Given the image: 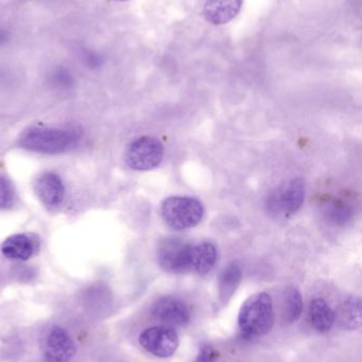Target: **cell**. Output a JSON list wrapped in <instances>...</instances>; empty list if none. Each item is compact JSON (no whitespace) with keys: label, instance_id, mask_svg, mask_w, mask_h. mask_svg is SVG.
<instances>
[{"label":"cell","instance_id":"cell-3","mask_svg":"<svg viewBox=\"0 0 362 362\" xmlns=\"http://www.w3.org/2000/svg\"><path fill=\"white\" fill-rule=\"evenodd\" d=\"M77 137L72 132L60 129H35L21 138V146L32 152L59 154L72 148Z\"/></svg>","mask_w":362,"mask_h":362},{"label":"cell","instance_id":"cell-16","mask_svg":"<svg viewBox=\"0 0 362 362\" xmlns=\"http://www.w3.org/2000/svg\"><path fill=\"white\" fill-rule=\"evenodd\" d=\"M324 215L336 225H344L353 216L352 206L341 199L329 200L324 206Z\"/></svg>","mask_w":362,"mask_h":362},{"label":"cell","instance_id":"cell-7","mask_svg":"<svg viewBox=\"0 0 362 362\" xmlns=\"http://www.w3.org/2000/svg\"><path fill=\"white\" fill-rule=\"evenodd\" d=\"M191 247L178 240H166L159 249V265L171 274L191 272Z\"/></svg>","mask_w":362,"mask_h":362},{"label":"cell","instance_id":"cell-8","mask_svg":"<svg viewBox=\"0 0 362 362\" xmlns=\"http://www.w3.org/2000/svg\"><path fill=\"white\" fill-rule=\"evenodd\" d=\"M76 354V344L66 329L55 327L47 334L44 356L47 362H69Z\"/></svg>","mask_w":362,"mask_h":362},{"label":"cell","instance_id":"cell-6","mask_svg":"<svg viewBox=\"0 0 362 362\" xmlns=\"http://www.w3.org/2000/svg\"><path fill=\"white\" fill-rule=\"evenodd\" d=\"M140 344L154 356L168 358L178 350L179 336L172 327H150L140 334Z\"/></svg>","mask_w":362,"mask_h":362},{"label":"cell","instance_id":"cell-1","mask_svg":"<svg viewBox=\"0 0 362 362\" xmlns=\"http://www.w3.org/2000/svg\"><path fill=\"white\" fill-rule=\"evenodd\" d=\"M238 325L247 335H267L274 325L271 297L266 293L251 296L240 308Z\"/></svg>","mask_w":362,"mask_h":362},{"label":"cell","instance_id":"cell-5","mask_svg":"<svg viewBox=\"0 0 362 362\" xmlns=\"http://www.w3.org/2000/svg\"><path fill=\"white\" fill-rule=\"evenodd\" d=\"M164 146L157 138L140 137L129 144L125 153L127 165L135 171H150L161 165Z\"/></svg>","mask_w":362,"mask_h":362},{"label":"cell","instance_id":"cell-10","mask_svg":"<svg viewBox=\"0 0 362 362\" xmlns=\"http://www.w3.org/2000/svg\"><path fill=\"white\" fill-rule=\"evenodd\" d=\"M244 0H204L202 15L214 25L231 23L242 11Z\"/></svg>","mask_w":362,"mask_h":362},{"label":"cell","instance_id":"cell-11","mask_svg":"<svg viewBox=\"0 0 362 362\" xmlns=\"http://www.w3.org/2000/svg\"><path fill=\"white\" fill-rule=\"evenodd\" d=\"M35 193L45 206L57 208L63 202L65 187L57 174L45 173L36 180Z\"/></svg>","mask_w":362,"mask_h":362},{"label":"cell","instance_id":"cell-17","mask_svg":"<svg viewBox=\"0 0 362 362\" xmlns=\"http://www.w3.org/2000/svg\"><path fill=\"white\" fill-rule=\"evenodd\" d=\"M302 308H303V301H302L301 293L298 289L289 288L285 295V321L288 323H293L301 316Z\"/></svg>","mask_w":362,"mask_h":362},{"label":"cell","instance_id":"cell-14","mask_svg":"<svg viewBox=\"0 0 362 362\" xmlns=\"http://www.w3.org/2000/svg\"><path fill=\"white\" fill-rule=\"evenodd\" d=\"M310 317L315 329L321 333L331 331L335 322V313L322 299H315L310 303Z\"/></svg>","mask_w":362,"mask_h":362},{"label":"cell","instance_id":"cell-9","mask_svg":"<svg viewBox=\"0 0 362 362\" xmlns=\"http://www.w3.org/2000/svg\"><path fill=\"white\" fill-rule=\"evenodd\" d=\"M153 316L171 327H183L191 319L188 308L182 300L164 297L153 306Z\"/></svg>","mask_w":362,"mask_h":362},{"label":"cell","instance_id":"cell-12","mask_svg":"<svg viewBox=\"0 0 362 362\" xmlns=\"http://www.w3.org/2000/svg\"><path fill=\"white\" fill-rule=\"evenodd\" d=\"M217 261V249L212 243L204 242L191 247V272L196 274H208Z\"/></svg>","mask_w":362,"mask_h":362},{"label":"cell","instance_id":"cell-15","mask_svg":"<svg viewBox=\"0 0 362 362\" xmlns=\"http://www.w3.org/2000/svg\"><path fill=\"white\" fill-rule=\"evenodd\" d=\"M242 268L237 264H231L221 272L219 291L223 300H227V298L233 295L242 281Z\"/></svg>","mask_w":362,"mask_h":362},{"label":"cell","instance_id":"cell-18","mask_svg":"<svg viewBox=\"0 0 362 362\" xmlns=\"http://www.w3.org/2000/svg\"><path fill=\"white\" fill-rule=\"evenodd\" d=\"M14 200V189L6 178L0 177V208L10 206Z\"/></svg>","mask_w":362,"mask_h":362},{"label":"cell","instance_id":"cell-2","mask_svg":"<svg viewBox=\"0 0 362 362\" xmlns=\"http://www.w3.org/2000/svg\"><path fill=\"white\" fill-rule=\"evenodd\" d=\"M162 217L172 229L186 230L199 225L204 208L200 200L189 196H170L161 206Z\"/></svg>","mask_w":362,"mask_h":362},{"label":"cell","instance_id":"cell-13","mask_svg":"<svg viewBox=\"0 0 362 362\" xmlns=\"http://www.w3.org/2000/svg\"><path fill=\"white\" fill-rule=\"evenodd\" d=\"M4 257L17 261H27L33 255L34 244L25 234H15L9 238L2 245Z\"/></svg>","mask_w":362,"mask_h":362},{"label":"cell","instance_id":"cell-19","mask_svg":"<svg viewBox=\"0 0 362 362\" xmlns=\"http://www.w3.org/2000/svg\"><path fill=\"white\" fill-rule=\"evenodd\" d=\"M217 354L212 346H206L200 351V354L198 355L197 359L195 362H215Z\"/></svg>","mask_w":362,"mask_h":362},{"label":"cell","instance_id":"cell-4","mask_svg":"<svg viewBox=\"0 0 362 362\" xmlns=\"http://www.w3.org/2000/svg\"><path fill=\"white\" fill-rule=\"evenodd\" d=\"M305 199V183L300 178L278 185L268 197L267 208L276 217L293 216L301 209Z\"/></svg>","mask_w":362,"mask_h":362}]
</instances>
